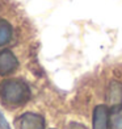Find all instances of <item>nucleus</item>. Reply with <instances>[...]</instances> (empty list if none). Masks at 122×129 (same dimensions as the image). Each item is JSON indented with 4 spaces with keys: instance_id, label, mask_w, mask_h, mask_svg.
I'll use <instances>...</instances> for the list:
<instances>
[{
    "instance_id": "nucleus-3",
    "label": "nucleus",
    "mask_w": 122,
    "mask_h": 129,
    "mask_svg": "<svg viewBox=\"0 0 122 129\" xmlns=\"http://www.w3.org/2000/svg\"><path fill=\"white\" fill-rule=\"evenodd\" d=\"M19 69V59L9 49L0 51V77H7Z\"/></svg>"
},
{
    "instance_id": "nucleus-4",
    "label": "nucleus",
    "mask_w": 122,
    "mask_h": 129,
    "mask_svg": "<svg viewBox=\"0 0 122 129\" xmlns=\"http://www.w3.org/2000/svg\"><path fill=\"white\" fill-rule=\"evenodd\" d=\"M93 129H109V108L100 104L93 109Z\"/></svg>"
},
{
    "instance_id": "nucleus-6",
    "label": "nucleus",
    "mask_w": 122,
    "mask_h": 129,
    "mask_svg": "<svg viewBox=\"0 0 122 129\" xmlns=\"http://www.w3.org/2000/svg\"><path fill=\"white\" fill-rule=\"evenodd\" d=\"M13 36V28L5 19H0V48L8 45Z\"/></svg>"
},
{
    "instance_id": "nucleus-1",
    "label": "nucleus",
    "mask_w": 122,
    "mask_h": 129,
    "mask_svg": "<svg viewBox=\"0 0 122 129\" xmlns=\"http://www.w3.org/2000/svg\"><path fill=\"white\" fill-rule=\"evenodd\" d=\"M0 99L8 105L19 107L30 99V88L24 79H4L0 83Z\"/></svg>"
},
{
    "instance_id": "nucleus-7",
    "label": "nucleus",
    "mask_w": 122,
    "mask_h": 129,
    "mask_svg": "<svg viewBox=\"0 0 122 129\" xmlns=\"http://www.w3.org/2000/svg\"><path fill=\"white\" fill-rule=\"evenodd\" d=\"M109 129H122V105L109 109Z\"/></svg>"
},
{
    "instance_id": "nucleus-5",
    "label": "nucleus",
    "mask_w": 122,
    "mask_h": 129,
    "mask_svg": "<svg viewBox=\"0 0 122 129\" xmlns=\"http://www.w3.org/2000/svg\"><path fill=\"white\" fill-rule=\"evenodd\" d=\"M108 102L114 105H122V84L119 82H112L108 88V95H106Z\"/></svg>"
},
{
    "instance_id": "nucleus-8",
    "label": "nucleus",
    "mask_w": 122,
    "mask_h": 129,
    "mask_svg": "<svg viewBox=\"0 0 122 129\" xmlns=\"http://www.w3.org/2000/svg\"><path fill=\"white\" fill-rule=\"evenodd\" d=\"M0 129H11L7 119L4 117V115L2 112H0Z\"/></svg>"
},
{
    "instance_id": "nucleus-2",
    "label": "nucleus",
    "mask_w": 122,
    "mask_h": 129,
    "mask_svg": "<svg viewBox=\"0 0 122 129\" xmlns=\"http://www.w3.org/2000/svg\"><path fill=\"white\" fill-rule=\"evenodd\" d=\"M16 129H45V119L38 113L25 112L15 120Z\"/></svg>"
}]
</instances>
